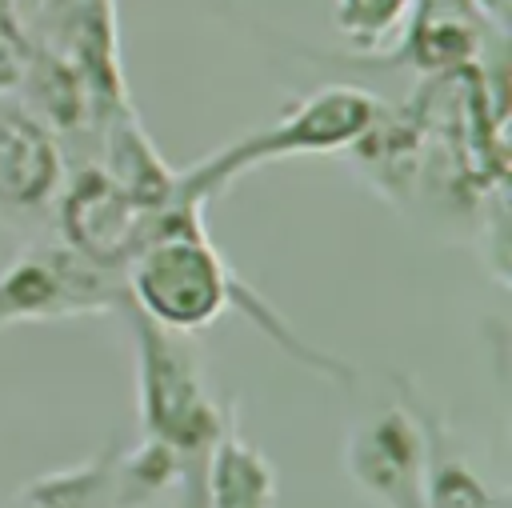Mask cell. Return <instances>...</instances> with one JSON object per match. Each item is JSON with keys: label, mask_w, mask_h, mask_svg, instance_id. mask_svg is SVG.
I'll list each match as a JSON object with an SVG mask.
<instances>
[{"label": "cell", "mask_w": 512, "mask_h": 508, "mask_svg": "<svg viewBox=\"0 0 512 508\" xmlns=\"http://www.w3.org/2000/svg\"><path fill=\"white\" fill-rule=\"evenodd\" d=\"M164 212L144 208L128 188H120L96 160L68 168L64 188L52 204V228L60 244L80 252L92 264L124 272L132 252L152 236Z\"/></svg>", "instance_id": "5"}, {"label": "cell", "mask_w": 512, "mask_h": 508, "mask_svg": "<svg viewBox=\"0 0 512 508\" xmlns=\"http://www.w3.org/2000/svg\"><path fill=\"white\" fill-rule=\"evenodd\" d=\"M384 100L376 92H364L356 84H328L320 92L300 96L280 120L252 128L224 148L208 152L200 164L180 172V196L192 204H208L224 188H232L252 168L292 160V156H332L344 148H356L360 136L376 124Z\"/></svg>", "instance_id": "2"}, {"label": "cell", "mask_w": 512, "mask_h": 508, "mask_svg": "<svg viewBox=\"0 0 512 508\" xmlns=\"http://www.w3.org/2000/svg\"><path fill=\"white\" fill-rule=\"evenodd\" d=\"M176 492H180V508H208V500H204V460H188L180 468Z\"/></svg>", "instance_id": "15"}, {"label": "cell", "mask_w": 512, "mask_h": 508, "mask_svg": "<svg viewBox=\"0 0 512 508\" xmlns=\"http://www.w3.org/2000/svg\"><path fill=\"white\" fill-rule=\"evenodd\" d=\"M24 20L40 44L56 48L76 64V72L92 92L100 128L132 108L124 64H120L116 0H44Z\"/></svg>", "instance_id": "7"}, {"label": "cell", "mask_w": 512, "mask_h": 508, "mask_svg": "<svg viewBox=\"0 0 512 508\" xmlns=\"http://www.w3.org/2000/svg\"><path fill=\"white\" fill-rule=\"evenodd\" d=\"M476 8L488 16V24H492V28H500V32H504V20H508V0H476Z\"/></svg>", "instance_id": "16"}, {"label": "cell", "mask_w": 512, "mask_h": 508, "mask_svg": "<svg viewBox=\"0 0 512 508\" xmlns=\"http://www.w3.org/2000/svg\"><path fill=\"white\" fill-rule=\"evenodd\" d=\"M400 388L408 392V400H412V408H416V416L424 424V440H428L424 508H508V500L464 456L452 424L416 392L412 380H400Z\"/></svg>", "instance_id": "10"}, {"label": "cell", "mask_w": 512, "mask_h": 508, "mask_svg": "<svg viewBox=\"0 0 512 508\" xmlns=\"http://www.w3.org/2000/svg\"><path fill=\"white\" fill-rule=\"evenodd\" d=\"M488 16L476 0H416L404 32L384 48V64H408L432 76H456L484 60ZM500 32V28H496Z\"/></svg>", "instance_id": "9"}, {"label": "cell", "mask_w": 512, "mask_h": 508, "mask_svg": "<svg viewBox=\"0 0 512 508\" xmlns=\"http://www.w3.org/2000/svg\"><path fill=\"white\" fill-rule=\"evenodd\" d=\"M424 464L428 440L408 392L360 416L344 436V472L380 508H424Z\"/></svg>", "instance_id": "6"}, {"label": "cell", "mask_w": 512, "mask_h": 508, "mask_svg": "<svg viewBox=\"0 0 512 508\" xmlns=\"http://www.w3.org/2000/svg\"><path fill=\"white\" fill-rule=\"evenodd\" d=\"M412 4L416 0H336L332 24L368 60V56H380L400 36Z\"/></svg>", "instance_id": "13"}, {"label": "cell", "mask_w": 512, "mask_h": 508, "mask_svg": "<svg viewBox=\"0 0 512 508\" xmlns=\"http://www.w3.org/2000/svg\"><path fill=\"white\" fill-rule=\"evenodd\" d=\"M204 500L208 508H276L280 484L272 460L240 432L236 404H224V428L204 456Z\"/></svg>", "instance_id": "11"}, {"label": "cell", "mask_w": 512, "mask_h": 508, "mask_svg": "<svg viewBox=\"0 0 512 508\" xmlns=\"http://www.w3.org/2000/svg\"><path fill=\"white\" fill-rule=\"evenodd\" d=\"M64 176L60 140L20 100H0V224L16 232L48 224Z\"/></svg>", "instance_id": "8"}, {"label": "cell", "mask_w": 512, "mask_h": 508, "mask_svg": "<svg viewBox=\"0 0 512 508\" xmlns=\"http://www.w3.org/2000/svg\"><path fill=\"white\" fill-rule=\"evenodd\" d=\"M116 452L120 444H104L80 464L36 476L4 508H116Z\"/></svg>", "instance_id": "12"}, {"label": "cell", "mask_w": 512, "mask_h": 508, "mask_svg": "<svg viewBox=\"0 0 512 508\" xmlns=\"http://www.w3.org/2000/svg\"><path fill=\"white\" fill-rule=\"evenodd\" d=\"M136 348V412L140 440L168 448L172 456L204 460L224 428V404L212 400L204 364L192 336L168 332L140 312L124 308Z\"/></svg>", "instance_id": "3"}, {"label": "cell", "mask_w": 512, "mask_h": 508, "mask_svg": "<svg viewBox=\"0 0 512 508\" xmlns=\"http://www.w3.org/2000/svg\"><path fill=\"white\" fill-rule=\"evenodd\" d=\"M124 308V276L116 268L84 260L60 240H36L12 264L0 268V328Z\"/></svg>", "instance_id": "4"}, {"label": "cell", "mask_w": 512, "mask_h": 508, "mask_svg": "<svg viewBox=\"0 0 512 508\" xmlns=\"http://www.w3.org/2000/svg\"><path fill=\"white\" fill-rule=\"evenodd\" d=\"M120 276H124L128 308L168 332L196 336V332L212 328L228 308H236L248 324H256L272 344H280L292 360H300L316 376L336 380V384L356 380V372L344 360L304 344L288 328V320L256 288H248L236 276V268L212 244V236L204 228V208L192 200H180L176 208H168L160 216V224L132 252V260L124 264Z\"/></svg>", "instance_id": "1"}, {"label": "cell", "mask_w": 512, "mask_h": 508, "mask_svg": "<svg viewBox=\"0 0 512 508\" xmlns=\"http://www.w3.org/2000/svg\"><path fill=\"white\" fill-rule=\"evenodd\" d=\"M32 28L16 0H0V100H12L32 64Z\"/></svg>", "instance_id": "14"}]
</instances>
